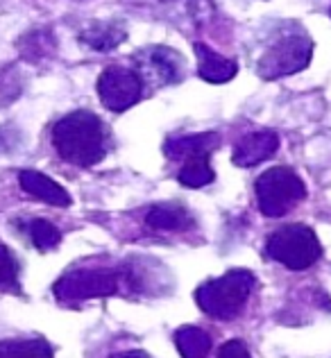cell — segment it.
I'll return each mask as SVG.
<instances>
[{"label":"cell","instance_id":"6da1fadb","mask_svg":"<svg viewBox=\"0 0 331 358\" xmlns=\"http://www.w3.org/2000/svg\"><path fill=\"white\" fill-rule=\"evenodd\" d=\"M52 145L66 164L89 168L107 155L105 129L91 111H71L52 127Z\"/></svg>","mask_w":331,"mask_h":358},{"label":"cell","instance_id":"7a4b0ae2","mask_svg":"<svg viewBox=\"0 0 331 358\" xmlns=\"http://www.w3.org/2000/svg\"><path fill=\"white\" fill-rule=\"evenodd\" d=\"M254 284H257V279L250 270L236 268L216 279L204 281L195 290V301L213 320H234L248 304Z\"/></svg>","mask_w":331,"mask_h":358},{"label":"cell","instance_id":"3957f363","mask_svg":"<svg viewBox=\"0 0 331 358\" xmlns=\"http://www.w3.org/2000/svg\"><path fill=\"white\" fill-rule=\"evenodd\" d=\"M257 204L266 218H281L307 197V186L302 177L286 166H275L263 173L257 184Z\"/></svg>","mask_w":331,"mask_h":358},{"label":"cell","instance_id":"277c9868","mask_svg":"<svg viewBox=\"0 0 331 358\" xmlns=\"http://www.w3.org/2000/svg\"><path fill=\"white\" fill-rule=\"evenodd\" d=\"M266 254L288 270H307L323 257V245L307 224H286L268 236Z\"/></svg>","mask_w":331,"mask_h":358},{"label":"cell","instance_id":"5b68a950","mask_svg":"<svg viewBox=\"0 0 331 358\" xmlns=\"http://www.w3.org/2000/svg\"><path fill=\"white\" fill-rule=\"evenodd\" d=\"M314 59V41L304 34H288L263 52L257 73L263 80H279L304 71Z\"/></svg>","mask_w":331,"mask_h":358},{"label":"cell","instance_id":"8992f818","mask_svg":"<svg viewBox=\"0 0 331 358\" xmlns=\"http://www.w3.org/2000/svg\"><path fill=\"white\" fill-rule=\"evenodd\" d=\"M120 286V275L107 268H80L71 270L55 284V297L64 304L113 295Z\"/></svg>","mask_w":331,"mask_h":358},{"label":"cell","instance_id":"52a82bcc","mask_svg":"<svg viewBox=\"0 0 331 358\" xmlns=\"http://www.w3.org/2000/svg\"><path fill=\"white\" fill-rule=\"evenodd\" d=\"M98 96L109 111H127L143 96V78L134 69L107 66L98 78Z\"/></svg>","mask_w":331,"mask_h":358},{"label":"cell","instance_id":"ba28073f","mask_svg":"<svg viewBox=\"0 0 331 358\" xmlns=\"http://www.w3.org/2000/svg\"><path fill=\"white\" fill-rule=\"evenodd\" d=\"M136 64L150 73L153 78L162 84V87H170V84H177L184 80V57L173 48H166V45H150L141 52L134 55Z\"/></svg>","mask_w":331,"mask_h":358},{"label":"cell","instance_id":"9c48e42d","mask_svg":"<svg viewBox=\"0 0 331 358\" xmlns=\"http://www.w3.org/2000/svg\"><path fill=\"white\" fill-rule=\"evenodd\" d=\"M279 150V136L272 129H259L243 136L234 148L232 162L239 168H252L263 164Z\"/></svg>","mask_w":331,"mask_h":358},{"label":"cell","instance_id":"30bf717a","mask_svg":"<svg viewBox=\"0 0 331 358\" xmlns=\"http://www.w3.org/2000/svg\"><path fill=\"white\" fill-rule=\"evenodd\" d=\"M220 145V136L216 131H202V134L173 136L164 143V152L173 162H191V159L209 157Z\"/></svg>","mask_w":331,"mask_h":358},{"label":"cell","instance_id":"8fae6325","mask_svg":"<svg viewBox=\"0 0 331 358\" xmlns=\"http://www.w3.org/2000/svg\"><path fill=\"white\" fill-rule=\"evenodd\" d=\"M18 184H21L27 195H32L50 206H71L69 191L39 171H21L18 173Z\"/></svg>","mask_w":331,"mask_h":358},{"label":"cell","instance_id":"7c38bea8","mask_svg":"<svg viewBox=\"0 0 331 358\" xmlns=\"http://www.w3.org/2000/svg\"><path fill=\"white\" fill-rule=\"evenodd\" d=\"M195 57H197V75L204 82L211 84H225L236 78L239 73V64L223 57L216 50H211L209 45L195 43Z\"/></svg>","mask_w":331,"mask_h":358},{"label":"cell","instance_id":"4fadbf2b","mask_svg":"<svg viewBox=\"0 0 331 358\" xmlns=\"http://www.w3.org/2000/svg\"><path fill=\"white\" fill-rule=\"evenodd\" d=\"M127 39L125 27L116 21H96L80 32V43L96 52H111Z\"/></svg>","mask_w":331,"mask_h":358},{"label":"cell","instance_id":"5bb4252c","mask_svg":"<svg viewBox=\"0 0 331 358\" xmlns=\"http://www.w3.org/2000/svg\"><path fill=\"white\" fill-rule=\"evenodd\" d=\"M146 224L159 231H184L193 227V215L175 202H159L146 211Z\"/></svg>","mask_w":331,"mask_h":358},{"label":"cell","instance_id":"9a60e30c","mask_svg":"<svg viewBox=\"0 0 331 358\" xmlns=\"http://www.w3.org/2000/svg\"><path fill=\"white\" fill-rule=\"evenodd\" d=\"M18 52L25 62L39 64L57 52V41L50 30H30L16 41Z\"/></svg>","mask_w":331,"mask_h":358},{"label":"cell","instance_id":"2e32d148","mask_svg":"<svg viewBox=\"0 0 331 358\" xmlns=\"http://www.w3.org/2000/svg\"><path fill=\"white\" fill-rule=\"evenodd\" d=\"M175 347L182 358H206L211 352V336L197 327H182L175 331Z\"/></svg>","mask_w":331,"mask_h":358},{"label":"cell","instance_id":"e0dca14e","mask_svg":"<svg viewBox=\"0 0 331 358\" xmlns=\"http://www.w3.org/2000/svg\"><path fill=\"white\" fill-rule=\"evenodd\" d=\"M0 358H55V354L41 338H16L0 343Z\"/></svg>","mask_w":331,"mask_h":358},{"label":"cell","instance_id":"ac0fdd59","mask_svg":"<svg viewBox=\"0 0 331 358\" xmlns=\"http://www.w3.org/2000/svg\"><path fill=\"white\" fill-rule=\"evenodd\" d=\"M177 179H179V184L186 186V188L209 186L213 179H216V173H213V168L209 164V157L191 159V162H186L182 171H179Z\"/></svg>","mask_w":331,"mask_h":358},{"label":"cell","instance_id":"d6986e66","mask_svg":"<svg viewBox=\"0 0 331 358\" xmlns=\"http://www.w3.org/2000/svg\"><path fill=\"white\" fill-rule=\"evenodd\" d=\"M27 236L39 252H50L62 243V231L43 218H36L27 224Z\"/></svg>","mask_w":331,"mask_h":358},{"label":"cell","instance_id":"ffe728a7","mask_svg":"<svg viewBox=\"0 0 331 358\" xmlns=\"http://www.w3.org/2000/svg\"><path fill=\"white\" fill-rule=\"evenodd\" d=\"M0 288L18 290V261L5 245H0Z\"/></svg>","mask_w":331,"mask_h":358},{"label":"cell","instance_id":"44dd1931","mask_svg":"<svg viewBox=\"0 0 331 358\" xmlns=\"http://www.w3.org/2000/svg\"><path fill=\"white\" fill-rule=\"evenodd\" d=\"M218 358H252V356L248 352V347H245V343H241V341H230V343H225L220 347Z\"/></svg>","mask_w":331,"mask_h":358},{"label":"cell","instance_id":"7402d4cb","mask_svg":"<svg viewBox=\"0 0 331 358\" xmlns=\"http://www.w3.org/2000/svg\"><path fill=\"white\" fill-rule=\"evenodd\" d=\"M111 358H153L148 352H141V350H129V352H118L113 354Z\"/></svg>","mask_w":331,"mask_h":358}]
</instances>
